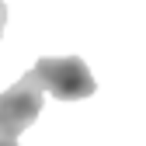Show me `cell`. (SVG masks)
Segmentation results:
<instances>
[{
	"instance_id": "cell-2",
	"label": "cell",
	"mask_w": 146,
	"mask_h": 146,
	"mask_svg": "<svg viewBox=\"0 0 146 146\" xmlns=\"http://www.w3.org/2000/svg\"><path fill=\"white\" fill-rule=\"evenodd\" d=\"M42 104H45V87L38 84L35 70H28L11 90L0 94V136L17 139L42 115Z\"/></svg>"
},
{
	"instance_id": "cell-4",
	"label": "cell",
	"mask_w": 146,
	"mask_h": 146,
	"mask_svg": "<svg viewBox=\"0 0 146 146\" xmlns=\"http://www.w3.org/2000/svg\"><path fill=\"white\" fill-rule=\"evenodd\" d=\"M0 146H17V139H7V136H0Z\"/></svg>"
},
{
	"instance_id": "cell-3",
	"label": "cell",
	"mask_w": 146,
	"mask_h": 146,
	"mask_svg": "<svg viewBox=\"0 0 146 146\" xmlns=\"http://www.w3.org/2000/svg\"><path fill=\"white\" fill-rule=\"evenodd\" d=\"M4 25H7V7H4V0H0V35H4Z\"/></svg>"
},
{
	"instance_id": "cell-1",
	"label": "cell",
	"mask_w": 146,
	"mask_h": 146,
	"mask_svg": "<svg viewBox=\"0 0 146 146\" xmlns=\"http://www.w3.org/2000/svg\"><path fill=\"white\" fill-rule=\"evenodd\" d=\"M35 77L56 101H84L98 90V80L80 56H45L35 63Z\"/></svg>"
}]
</instances>
